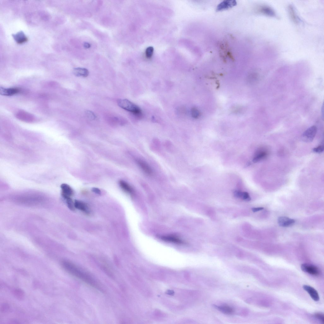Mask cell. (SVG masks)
<instances>
[{"label": "cell", "instance_id": "obj_19", "mask_svg": "<svg viewBox=\"0 0 324 324\" xmlns=\"http://www.w3.org/2000/svg\"><path fill=\"white\" fill-rule=\"evenodd\" d=\"M289 14L291 18L293 21L295 23H297L298 20L295 13L293 8L292 6H290L289 7Z\"/></svg>", "mask_w": 324, "mask_h": 324}, {"label": "cell", "instance_id": "obj_24", "mask_svg": "<svg viewBox=\"0 0 324 324\" xmlns=\"http://www.w3.org/2000/svg\"><path fill=\"white\" fill-rule=\"evenodd\" d=\"M324 149V146L322 145L319 146L313 149V151L315 153L320 154L322 153Z\"/></svg>", "mask_w": 324, "mask_h": 324}, {"label": "cell", "instance_id": "obj_12", "mask_svg": "<svg viewBox=\"0 0 324 324\" xmlns=\"http://www.w3.org/2000/svg\"><path fill=\"white\" fill-rule=\"evenodd\" d=\"M19 92L18 89L15 88L5 89L1 88L0 93L1 95L6 96H11Z\"/></svg>", "mask_w": 324, "mask_h": 324}, {"label": "cell", "instance_id": "obj_23", "mask_svg": "<svg viewBox=\"0 0 324 324\" xmlns=\"http://www.w3.org/2000/svg\"><path fill=\"white\" fill-rule=\"evenodd\" d=\"M86 114L88 118L91 120H94L96 118L95 114L92 112L88 110L86 112Z\"/></svg>", "mask_w": 324, "mask_h": 324}, {"label": "cell", "instance_id": "obj_4", "mask_svg": "<svg viewBox=\"0 0 324 324\" xmlns=\"http://www.w3.org/2000/svg\"><path fill=\"white\" fill-rule=\"evenodd\" d=\"M301 269L305 272L314 276L319 275L320 271L316 266L308 264H303L301 265Z\"/></svg>", "mask_w": 324, "mask_h": 324}, {"label": "cell", "instance_id": "obj_10", "mask_svg": "<svg viewBox=\"0 0 324 324\" xmlns=\"http://www.w3.org/2000/svg\"><path fill=\"white\" fill-rule=\"evenodd\" d=\"M75 208L83 211L85 213L89 214L90 212L89 208L87 204L84 202L75 200L74 202Z\"/></svg>", "mask_w": 324, "mask_h": 324}, {"label": "cell", "instance_id": "obj_14", "mask_svg": "<svg viewBox=\"0 0 324 324\" xmlns=\"http://www.w3.org/2000/svg\"><path fill=\"white\" fill-rule=\"evenodd\" d=\"M236 4V3L234 1H225L219 5L217 10L221 11L227 9L234 6Z\"/></svg>", "mask_w": 324, "mask_h": 324}, {"label": "cell", "instance_id": "obj_27", "mask_svg": "<svg viewBox=\"0 0 324 324\" xmlns=\"http://www.w3.org/2000/svg\"><path fill=\"white\" fill-rule=\"evenodd\" d=\"M92 191L94 193L99 195H100L101 194V192L99 189L97 188H92Z\"/></svg>", "mask_w": 324, "mask_h": 324}, {"label": "cell", "instance_id": "obj_17", "mask_svg": "<svg viewBox=\"0 0 324 324\" xmlns=\"http://www.w3.org/2000/svg\"><path fill=\"white\" fill-rule=\"evenodd\" d=\"M234 194L235 197L241 199L246 201H250L251 200L249 194L246 192L236 191L234 192Z\"/></svg>", "mask_w": 324, "mask_h": 324}, {"label": "cell", "instance_id": "obj_29", "mask_svg": "<svg viewBox=\"0 0 324 324\" xmlns=\"http://www.w3.org/2000/svg\"><path fill=\"white\" fill-rule=\"evenodd\" d=\"M84 46L85 48H89L91 47L90 44L87 43H84Z\"/></svg>", "mask_w": 324, "mask_h": 324}, {"label": "cell", "instance_id": "obj_21", "mask_svg": "<svg viewBox=\"0 0 324 324\" xmlns=\"http://www.w3.org/2000/svg\"><path fill=\"white\" fill-rule=\"evenodd\" d=\"M68 208L72 210H74L75 209L74 202H73L71 197L65 199Z\"/></svg>", "mask_w": 324, "mask_h": 324}, {"label": "cell", "instance_id": "obj_2", "mask_svg": "<svg viewBox=\"0 0 324 324\" xmlns=\"http://www.w3.org/2000/svg\"><path fill=\"white\" fill-rule=\"evenodd\" d=\"M119 106L122 109L129 112L138 118L142 117V111L140 108L127 99H119L118 101Z\"/></svg>", "mask_w": 324, "mask_h": 324}, {"label": "cell", "instance_id": "obj_9", "mask_svg": "<svg viewBox=\"0 0 324 324\" xmlns=\"http://www.w3.org/2000/svg\"><path fill=\"white\" fill-rule=\"evenodd\" d=\"M279 225L282 227H288L294 224L295 222L293 219L286 217H281L278 219Z\"/></svg>", "mask_w": 324, "mask_h": 324}, {"label": "cell", "instance_id": "obj_26", "mask_svg": "<svg viewBox=\"0 0 324 324\" xmlns=\"http://www.w3.org/2000/svg\"><path fill=\"white\" fill-rule=\"evenodd\" d=\"M154 51V49L152 47H149L148 48L146 51V54L147 56L150 58L152 55L153 52Z\"/></svg>", "mask_w": 324, "mask_h": 324}, {"label": "cell", "instance_id": "obj_15", "mask_svg": "<svg viewBox=\"0 0 324 324\" xmlns=\"http://www.w3.org/2000/svg\"><path fill=\"white\" fill-rule=\"evenodd\" d=\"M137 163L142 170L146 174L151 175L152 174V171L150 167L144 161L139 159Z\"/></svg>", "mask_w": 324, "mask_h": 324}, {"label": "cell", "instance_id": "obj_28", "mask_svg": "<svg viewBox=\"0 0 324 324\" xmlns=\"http://www.w3.org/2000/svg\"><path fill=\"white\" fill-rule=\"evenodd\" d=\"M264 209L263 207H257V208H254L252 209V210L254 212H256L261 210H262Z\"/></svg>", "mask_w": 324, "mask_h": 324}, {"label": "cell", "instance_id": "obj_3", "mask_svg": "<svg viewBox=\"0 0 324 324\" xmlns=\"http://www.w3.org/2000/svg\"><path fill=\"white\" fill-rule=\"evenodd\" d=\"M317 128L316 126H313L306 130L303 134L302 139L306 143L312 142L314 140L317 133Z\"/></svg>", "mask_w": 324, "mask_h": 324}, {"label": "cell", "instance_id": "obj_11", "mask_svg": "<svg viewBox=\"0 0 324 324\" xmlns=\"http://www.w3.org/2000/svg\"><path fill=\"white\" fill-rule=\"evenodd\" d=\"M13 38L18 44H22L28 41V38L24 33L20 31L16 34L12 35Z\"/></svg>", "mask_w": 324, "mask_h": 324}, {"label": "cell", "instance_id": "obj_8", "mask_svg": "<svg viewBox=\"0 0 324 324\" xmlns=\"http://www.w3.org/2000/svg\"><path fill=\"white\" fill-rule=\"evenodd\" d=\"M304 289L310 295L311 298L315 301H318L319 300V296L317 291L312 287L308 285H304L303 286Z\"/></svg>", "mask_w": 324, "mask_h": 324}, {"label": "cell", "instance_id": "obj_5", "mask_svg": "<svg viewBox=\"0 0 324 324\" xmlns=\"http://www.w3.org/2000/svg\"><path fill=\"white\" fill-rule=\"evenodd\" d=\"M268 154V152L266 149L264 148L260 149L255 153L253 161L254 163H258L265 159Z\"/></svg>", "mask_w": 324, "mask_h": 324}, {"label": "cell", "instance_id": "obj_25", "mask_svg": "<svg viewBox=\"0 0 324 324\" xmlns=\"http://www.w3.org/2000/svg\"><path fill=\"white\" fill-rule=\"evenodd\" d=\"M315 317L319 320L322 323L324 322V316L323 314L321 313H316L315 314Z\"/></svg>", "mask_w": 324, "mask_h": 324}, {"label": "cell", "instance_id": "obj_13", "mask_svg": "<svg viewBox=\"0 0 324 324\" xmlns=\"http://www.w3.org/2000/svg\"><path fill=\"white\" fill-rule=\"evenodd\" d=\"M73 73L77 77H86L89 74L88 70L85 68H76L73 69Z\"/></svg>", "mask_w": 324, "mask_h": 324}, {"label": "cell", "instance_id": "obj_6", "mask_svg": "<svg viewBox=\"0 0 324 324\" xmlns=\"http://www.w3.org/2000/svg\"><path fill=\"white\" fill-rule=\"evenodd\" d=\"M159 238L165 241L174 243L178 245H183L184 242L179 238L173 235H162L159 236Z\"/></svg>", "mask_w": 324, "mask_h": 324}, {"label": "cell", "instance_id": "obj_7", "mask_svg": "<svg viewBox=\"0 0 324 324\" xmlns=\"http://www.w3.org/2000/svg\"><path fill=\"white\" fill-rule=\"evenodd\" d=\"M62 190V195L65 199L71 197L73 195V191L72 188L66 184H63L61 185Z\"/></svg>", "mask_w": 324, "mask_h": 324}, {"label": "cell", "instance_id": "obj_22", "mask_svg": "<svg viewBox=\"0 0 324 324\" xmlns=\"http://www.w3.org/2000/svg\"><path fill=\"white\" fill-rule=\"evenodd\" d=\"M192 115L194 118H198L200 115V113L199 111L196 109L193 108L192 110Z\"/></svg>", "mask_w": 324, "mask_h": 324}, {"label": "cell", "instance_id": "obj_20", "mask_svg": "<svg viewBox=\"0 0 324 324\" xmlns=\"http://www.w3.org/2000/svg\"><path fill=\"white\" fill-rule=\"evenodd\" d=\"M261 13L268 15H273L274 13L271 8L266 7H262L260 10Z\"/></svg>", "mask_w": 324, "mask_h": 324}, {"label": "cell", "instance_id": "obj_16", "mask_svg": "<svg viewBox=\"0 0 324 324\" xmlns=\"http://www.w3.org/2000/svg\"><path fill=\"white\" fill-rule=\"evenodd\" d=\"M120 186L122 190L127 193L132 195L134 193V191L132 188L127 182L121 180L119 181Z\"/></svg>", "mask_w": 324, "mask_h": 324}, {"label": "cell", "instance_id": "obj_1", "mask_svg": "<svg viewBox=\"0 0 324 324\" xmlns=\"http://www.w3.org/2000/svg\"><path fill=\"white\" fill-rule=\"evenodd\" d=\"M62 265L66 271L72 276L94 288L100 289L98 283L92 276L73 263L64 261L62 262Z\"/></svg>", "mask_w": 324, "mask_h": 324}, {"label": "cell", "instance_id": "obj_18", "mask_svg": "<svg viewBox=\"0 0 324 324\" xmlns=\"http://www.w3.org/2000/svg\"><path fill=\"white\" fill-rule=\"evenodd\" d=\"M215 307L223 313L227 314H232L234 312V310L231 307L227 305L215 306Z\"/></svg>", "mask_w": 324, "mask_h": 324}]
</instances>
